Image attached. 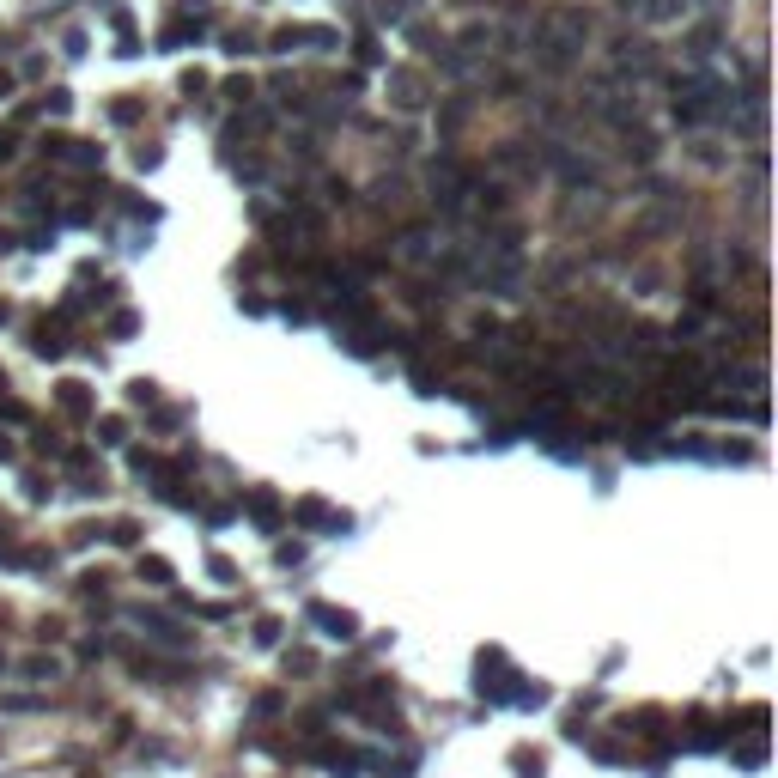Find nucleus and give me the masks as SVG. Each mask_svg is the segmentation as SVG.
Returning a JSON list of instances; mask_svg holds the SVG:
<instances>
[{
    "mask_svg": "<svg viewBox=\"0 0 778 778\" xmlns=\"http://www.w3.org/2000/svg\"><path fill=\"white\" fill-rule=\"evenodd\" d=\"M43 152H49V159H55V165H73V171H92V165L104 159V152H98V146H86V140H67V134H55V140H43Z\"/></svg>",
    "mask_w": 778,
    "mask_h": 778,
    "instance_id": "obj_7",
    "label": "nucleus"
},
{
    "mask_svg": "<svg viewBox=\"0 0 778 778\" xmlns=\"http://www.w3.org/2000/svg\"><path fill=\"white\" fill-rule=\"evenodd\" d=\"M67 104H73V98H67V92H61V86H55V92H49V98H43V104H37V110H49V116H67Z\"/></svg>",
    "mask_w": 778,
    "mask_h": 778,
    "instance_id": "obj_21",
    "label": "nucleus"
},
{
    "mask_svg": "<svg viewBox=\"0 0 778 778\" xmlns=\"http://www.w3.org/2000/svg\"><path fill=\"white\" fill-rule=\"evenodd\" d=\"M389 104H396V110H420V104H426L420 73H408V67H396V73H389Z\"/></svg>",
    "mask_w": 778,
    "mask_h": 778,
    "instance_id": "obj_9",
    "label": "nucleus"
},
{
    "mask_svg": "<svg viewBox=\"0 0 778 778\" xmlns=\"http://www.w3.org/2000/svg\"><path fill=\"white\" fill-rule=\"evenodd\" d=\"M317 189H323V201H329V207H347V195H353V189H347L341 177H323Z\"/></svg>",
    "mask_w": 778,
    "mask_h": 778,
    "instance_id": "obj_18",
    "label": "nucleus"
},
{
    "mask_svg": "<svg viewBox=\"0 0 778 778\" xmlns=\"http://www.w3.org/2000/svg\"><path fill=\"white\" fill-rule=\"evenodd\" d=\"M304 620H310V627H317L323 639H341V645H347V639H359V620H353L347 608H335V602H310V608H304Z\"/></svg>",
    "mask_w": 778,
    "mask_h": 778,
    "instance_id": "obj_5",
    "label": "nucleus"
},
{
    "mask_svg": "<svg viewBox=\"0 0 778 778\" xmlns=\"http://www.w3.org/2000/svg\"><path fill=\"white\" fill-rule=\"evenodd\" d=\"M420 7H426V0H377V7H371V19H377V25H408Z\"/></svg>",
    "mask_w": 778,
    "mask_h": 778,
    "instance_id": "obj_11",
    "label": "nucleus"
},
{
    "mask_svg": "<svg viewBox=\"0 0 778 778\" xmlns=\"http://www.w3.org/2000/svg\"><path fill=\"white\" fill-rule=\"evenodd\" d=\"M55 402H61V414L86 420V414H92V389H86V383H61V389H55Z\"/></svg>",
    "mask_w": 778,
    "mask_h": 778,
    "instance_id": "obj_10",
    "label": "nucleus"
},
{
    "mask_svg": "<svg viewBox=\"0 0 778 778\" xmlns=\"http://www.w3.org/2000/svg\"><path fill=\"white\" fill-rule=\"evenodd\" d=\"M614 67L633 73V80H651V73H657V49L645 37H614Z\"/></svg>",
    "mask_w": 778,
    "mask_h": 778,
    "instance_id": "obj_6",
    "label": "nucleus"
},
{
    "mask_svg": "<svg viewBox=\"0 0 778 778\" xmlns=\"http://www.w3.org/2000/svg\"><path fill=\"white\" fill-rule=\"evenodd\" d=\"M25 675H31V681H55V663H43V657H31V663H25Z\"/></svg>",
    "mask_w": 778,
    "mask_h": 778,
    "instance_id": "obj_24",
    "label": "nucleus"
},
{
    "mask_svg": "<svg viewBox=\"0 0 778 778\" xmlns=\"http://www.w3.org/2000/svg\"><path fill=\"white\" fill-rule=\"evenodd\" d=\"M7 86H13V80H7V73H0V98H7Z\"/></svg>",
    "mask_w": 778,
    "mask_h": 778,
    "instance_id": "obj_27",
    "label": "nucleus"
},
{
    "mask_svg": "<svg viewBox=\"0 0 778 778\" xmlns=\"http://www.w3.org/2000/svg\"><path fill=\"white\" fill-rule=\"evenodd\" d=\"M110 541H116V548H134L140 529H134V523H110Z\"/></svg>",
    "mask_w": 778,
    "mask_h": 778,
    "instance_id": "obj_20",
    "label": "nucleus"
},
{
    "mask_svg": "<svg viewBox=\"0 0 778 778\" xmlns=\"http://www.w3.org/2000/svg\"><path fill=\"white\" fill-rule=\"evenodd\" d=\"M134 620L146 627V639L159 645V651H189V633H183V620L159 614V608H134Z\"/></svg>",
    "mask_w": 778,
    "mask_h": 778,
    "instance_id": "obj_4",
    "label": "nucleus"
},
{
    "mask_svg": "<svg viewBox=\"0 0 778 778\" xmlns=\"http://www.w3.org/2000/svg\"><path fill=\"white\" fill-rule=\"evenodd\" d=\"M268 49L274 55H292V49H341V37L329 25H286V31L268 37Z\"/></svg>",
    "mask_w": 778,
    "mask_h": 778,
    "instance_id": "obj_3",
    "label": "nucleus"
},
{
    "mask_svg": "<svg viewBox=\"0 0 778 778\" xmlns=\"http://www.w3.org/2000/svg\"><path fill=\"white\" fill-rule=\"evenodd\" d=\"M98 444H128V420H122V414H104V420H98Z\"/></svg>",
    "mask_w": 778,
    "mask_h": 778,
    "instance_id": "obj_16",
    "label": "nucleus"
},
{
    "mask_svg": "<svg viewBox=\"0 0 778 778\" xmlns=\"http://www.w3.org/2000/svg\"><path fill=\"white\" fill-rule=\"evenodd\" d=\"M250 517H256L262 529H280V499H274L268 487H256V493H250Z\"/></svg>",
    "mask_w": 778,
    "mask_h": 778,
    "instance_id": "obj_14",
    "label": "nucleus"
},
{
    "mask_svg": "<svg viewBox=\"0 0 778 778\" xmlns=\"http://www.w3.org/2000/svg\"><path fill=\"white\" fill-rule=\"evenodd\" d=\"M201 31H207V13H195V19H177V25H165V49H183V43H201Z\"/></svg>",
    "mask_w": 778,
    "mask_h": 778,
    "instance_id": "obj_13",
    "label": "nucleus"
},
{
    "mask_svg": "<svg viewBox=\"0 0 778 778\" xmlns=\"http://www.w3.org/2000/svg\"><path fill=\"white\" fill-rule=\"evenodd\" d=\"M225 49H231V55H250V49H256V37H250V31H231V37H225Z\"/></svg>",
    "mask_w": 778,
    "mask_h": 778,
    "instance_id": "obj_22",
    "label": "nucleus"
},
{
    "mask_svg": "<svg viewBox=\"0 0 778 778\" xmlns=\"http://www.w3.org/2000/svg\"><path fill=\"white\" fill-rule=\"evenodd\" d=\"M292 517H298L304 529H335V535H347V529H353V517H347V511H329L323 499H298V511H292Z\"/></svg>",
    "mask_w": 778,
    "mask_h": 778,
    "instance_id": "obj_8",
    "label": "nucleus"
},
{
    "mask_svg": "<svg viewBox=\"0 0 778 778\" xmlns=\"http://www.w3.org/2000/svg\"><path fill=\"white\" fill-rule=\"evenodd\" d=\"M353 55H359L365 67H377V61H383V49H377V37H371V31H359V43H353Z\"/></svg>",
    "mask_w": 778,
    "mask_h": 778,
    "instance_id": "obj_17",
    "label": "nucleus"
},
{
    "mask_svg": "<svg viewBox=\"0 0 778 778\" xmlns=\"http://www.w3.org/2000/svg\"><path fill=\"white\" fill-rule=\"evenodd\" d=\"M0 462H13V438L7 432H0Z\"/></svg>",
    "mask_w": 778,
    "mask_h": 778,
    "instance_id": "obj_26",
    "label": "nucleus"
},
{
    "mask_svg": "<svg viewBox=\"0 0 778 778\" xmlns=\"http://www.w3.org/2000/svg\"><path fill=\"white\" fill-rule=\"evenodd\" d=\"M13 152H19V140H13V134H0V159H13Z\"/></svg>",
    "mask_w": 778,
    "mask_h": 778,
    "instance_id": "obj_25",
    "label": "nucleus"
},
{
    "mask_svg": "<svg viewBox=\"0 0 778 778\" xmlns=\"http://www.w3.org/2000/svg\"><path fill=\"white\" fill-rule=\"evenodd\" d=\"M304 760H317V766H329V772H341V778H353V772L371 766V754H359V748H347V742H329V736H310V742H304Z\"/></svg>",
    "mask_w": 778,
    "mask_h": 778,
    "instance_id": "obj_2",
    "label": "nucleus"
},
{
    "mask_svg": "<svg viewBox=\"0 0 778 778\" xmlns=\"http://www.w3.org/2000/svg\"><path fill=\"white\" fill-rule=\"evenodd\" d=\"M718 43H724V25H699V31L687 37V61H712Z\"/></svg>",
    "mask_w": 778,
    "mask_h": 778,
    "instance_id": "obj_12",
    "label": "nucleus"
},
{
    "mask_svg": "<svg viewBox=\"0 0 778 778\" xmlns=\"http://www.w3.org/2000/svg\"><path fill=\"white\" fill-rule=\"evenodd\" d=\"M140 578H152V584H171V578H177V572H171V566H165V560H140Z\"/></svg>",
    "mask_w": 778,
    "mask_h": 778,
    "instance_id": "obj_19",
    "label": "nucleus"
},
{
    "mask_svg": "<svg viewBox=\"0 0 778 778\" xmlns=\"http://www.w3.org/2000/svg\"><path fill=\"white\" fill-rule=\"evenodd\" d=\"M475 693L487 699V706H541V699H548V687H529V675H517L505 663V651H481L475 657Z\"/></svg>",
    "mask_w": 778,
    "mask_h": 778,
    "instance_id": "obj_1",
    "label": "nucleus"
},
{
    "mask_svg": "<svg viewBox=\"0 0 778 778\" xmlns=\"http://www.w3.org/2000/svg\"><path fill=\"white\" fill-rule=\"evenodd\" d=\"M128 402H134V408H159V383H152V377H134V383H128Z\"/></svg>",
    "mask_w": 778,
    "mask_h": 778,
    "instance_id": "obj_15",
    "label": "nucleus"
},
{
    "mask_svg": "<svg viewBox=\"0 0 778 778\" xmlns=\"http://www.w3.org/2000/svg\"><path fill=\"white\" fill-rule=\"evenodd\" d=\"M250 92H256V86H250V73H244V80H225V98H238V104H250Z\"/></svg>",
    "mask_w": 778,
    "mask_h": 778,
    "instance_id": "obj_23",
    "label": "nucleus"
}]
</instances>
